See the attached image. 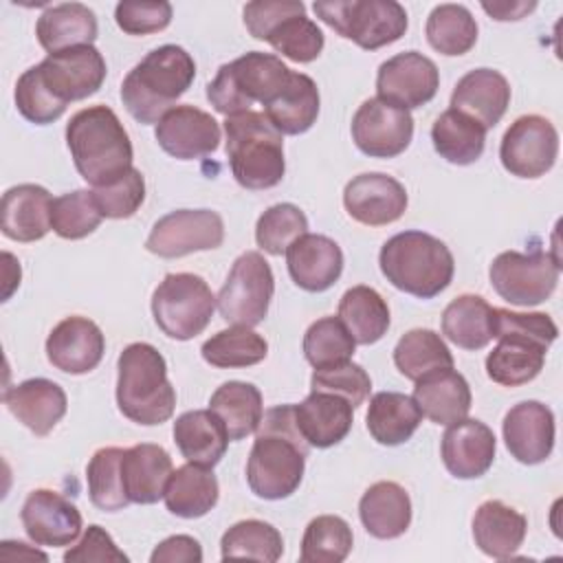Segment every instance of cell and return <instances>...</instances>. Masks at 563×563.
Masks as SVG:
<instances>
[{"mask_svg":"<svg viewBox=\"0 0 563 563\" xmlns=\"http://www.w3.org/2000/svg\"><path fill=\"white\" fill-rule=\"evenodd\" d=\"M308 449L295 422V405L268 409L249 453V488L268 501L290 497L303 479Z\"/></svg>","mask_w":563,"mask_h":563,"instance_id":"1","label":"cell"},{"mask_svg":"<svg viewBox=\"0 0 563 563\" xmlns=\"http://www.w3.org/2000/svg\"><path fill=\"white\" fill-rule=\"evenodd\" d=\"M66 145L77 172L92 187H106L132 169L130 136L108 106L75 112L66 125Z\"/></svg>","mask_w":563,"mask_h":563,"instance_id":"2","label":"cell"},{"mask_svg":"<svg viewBox=\"0 0 563 563\" xmlns=\"http://www.w3.org/2000/svg\"><path fill=\"white\" fill-rule=\"evenodd\" d=\"M194 77V57L183 46L163 44L125 75L121 101L139 123H158L189 90Z\"/></svg>","mask_w":563,"mask_h":563,"instance_id":"3","label":"cell"},{"mask_svg":"<svg viewBox=\"0 0 563 563\" xmlns=\"http://www.w3.org/2000/svg\"><path fill=\"white\" fill-rule=\"evenodd\" d=\"M119 411L143 427L163 424L174 416L176 389L167 378L163 354L150 343H130L117 361Z\"/></svg>","mask_w":563,"mask_h":563,"instance_id":"4","label":"cell"},{"mask_svg":"<svg viewBox=\"0 0 563 563\" xmlns=\"http://www.w3.org/2000/svg\"><path fill=\"white\" fill-rule=\"evenodd\" d=\"M385 279L418 299H433L453 279L455 262L449 246L424 233L402 231L391 235L378 253Z\"/></svg>","mask_w":563,"mask_h":563,"instance_id":"5","label":"cell"},{"mask_svg":"<svg viewBox=\"0 0 563 563\" xmlns=\"http://www.w3.org/2000/svg\"><path fill=\"white\" fill-rule=\"evenodd\" d=\"M227 158L231 174L244 189H271L286 172L282 132L264 112H240L227 117Z\"/></svg>","mask_w":563,"mask_h":563,"instance_id":"6","label":"cell"},{"mask_svg":"<svg viewBox=\"0 0 563 563\" xmlns=\"http://www.w3.org/2000/svg\"><path fill=\"white\" fill-rule=\"evenodd\" d=\"M290 75L277 55L251 51L218 68L207 86V99L224 117L249 112L255 101L268 106L288 86Z\"/></svg>","mask_w":563,"mask_h":563,"instance_id":"7","label":"cell"},{"mask_svg":"<svg viewBox=\"0 0 563 563\" xmlns=\"http://www.w3.org/2000/svg\"><path fill=\"white\" fill-rule=\"evenodd\" d=\"M312 9L321 22L365 51L398 42L409 26L407 11L396 0H319Z\"/></svg>","mask_w":563,"mask_h":563,"instance_id":"8","label":"cell"},{"mask_svg":"<svg viewBox=\"0 0 563 563\" xmlns=\"http://www.w3.org/2000/svg\"><path fill=\"white\" fill-rule=\"evenodd\" d=\"M216 297L209 284L194 273H169L152 295L156 325L176 341L198 336L211 321Z\"/></svg>","mask_w":563,"mask_h":563,"instance_id":"9","label":"cell"},{"mask_svg":"<svg viewBox=\"0 0 563 563\" xmlns=\"http://www.w3.org/2000/svg\"><path fill=\"white\" fill-rule=\"evenodd\" d=\"M273 292L275 277L271 264L262 253L246 251L233 262L216 303L227 323L253 328L266 319Z\"/></svg>","mask_w":563,"mask_h":563,"instance_id":"10","label":"cell"},{"mask_svg":"<svg viewBox=\"0 0 563 563\" xmlns=\"http://www.w3.org/2000/svg\"><path fill=\"white\" fill-rule=\"evenodd\" d=\"M561 264L545 251L499 253L490 268V286L495 292L512 306H539L556 288Z\"/></svg>","mask_w":563,"mask_h":563,"instance_id":"11","label":"cell"},{"mask_svg":"<svg viewBox=\"0 0 563 563\" xmlns=\"http://www.w3.org/2000/svg\"><path fill=\"white\" fill-rule=\"evenodd\" d=\"M224 240V222L211 209H176L154 222L145 249L158 257L174 260L196 251L218 249Z\"/></svg>","mask_w":563,"mask_h":563,"instance_id":"12","label":"cell"},{"mask_svg":"<svg viewBox=\"0 0 563 563\" xmlns=\"http://www.w3.org/2000/svg\"><path fill=\"white\" fill-rule=\"evenodd\" d=\"M559 154V132L541 114H523L506 130L499 158L506 172L517 178H539L548 174Z\"/></svg>","mask_w":563,"mask_h":563,"instance_id":"13","label":"cell"},{"mask_svg":"<svg viewBox=\"0 0 563 563\" xmlns=\"http://www.w3.org/2000/svg\"><path fill=\"white\" fill-rule=\"evenodd\" d=\"M413 136L409 110L396 108L378 97L358 106L352 117V141L372 158H394L402 154Z\"/></svg>","mask_w":563,"mask_h":563,"instance_id":"14","label":"cell"},{"mask_svg":"<svg viewBox=\"0 0 563 563\" xmlns=\"http://www.w3.org/2000/svg\"><path fill=\"white\" fill-rule=\"evenodd\" d=\"M440 88V73L433 59L418 51H405L378 66L376 92L378 99L413 110L429 103Z\"/></svg>","mask_w":563,"mask_h":563,"instance_id":"15","label":"cell"},{"mask_svg":"<svg viewBox=\"0 0 563 563\" xmlns=\"http://www.w3.org/2000/svg\"><path fill=\"white\" fill-rule=\"evenodd\" d=\"M40 77L51 95L66 103L95 95L106 79V59L95 46H75L48 55L37 64Z\"/></svg>","mask_w":563,"mask_h":563,"instance_id":"16","label":"cell"},{"mask_svg":"<svg viewBox=\"0 0 563 563\" xmlns=\"http://www.w3.org/2000/svg\"><path fill=\"white\" fill-rule=\"evenodd\" d=\"M407 202L405 185L380 172L358 174L343 189L347 216L365 227H385L396 222L405 213Z\"/></svg>","mask_w":563,"mask_h":563,"instance_id":"17","label":"cell"},{"mask_svg":"<svg viewBox=\"0 0 563 563\" xmlns=\"http://www.w3.org/2000/svg\"><path fill=\"white\" fill-rule=\"evenodd\" d=\"M20 519L29 539L46 548L70 545L81 532V512L77 506L51 488L29 493Z\"/></svg>","mask_w":563,"mask_h":563,"instance_id":"18","label":"cell"},{"mask_svg":"<svg viewBox=\"0 0 563 563\" xmlns=\"http://www.w3.org/2000/svg\"><path fill=\"white\" fill-rule=\"evenodd\" d=\"M154 136L169 156L178 161H194L218 150L220 125L209 112L185 103L174 106L156 123Z\"/></svg>","mask_w":563,"mask_h":563,"instance_id":"19","label":"cell"},{"mask_svg":"<svg viewBox=\"0 0 563 563\" xmlns=\"http://www.w3.org/2000/svg\"><path fill=\"white\" fill-rule=\"evenodd\" d=\"M106 352L101 328L86 317L62 319L46 339V358L53 367L66 374L92 372Z\"/></svg>","mask_w":563,"mask_h":563,"instance_id":"20","label":"cell"},{"mask_svg":"<svg viewBox=\"0 0 563 563\" xmlns=\"http://www.w3.org/2000/svg\"><path fill=\"white\" fill-rule=\"evenodd\" d=\"M504 442L521 464H541L554 449V413L539 400H523L504 416Z\"/></svg>","mask_w":563,"mask_h":563,"instance_id":"21","label":"cell"},{"mask_svg":"<svg viewBox=\"0 0 563 563\" xmlns=\"http://www.w3.org/2000/svg\"><path fill=\"white\" fill-rule=\"evenodd\" d=\"M495 433L482 420L462 418L442 435V462L446 471L457 479L482 477L495 460Z\"/></svg>","mask_w":563,"mask_h":563,"instance_id":"22","label":"cell"},{"mask_svg":"<svg viewBox=\"0 0 563 563\" xmlns=\"http://www.w3.org/2000/svg\"><path fill=\"white\" fill-rule=\"evenodd\" d=\"M292 282L308 292H323L341 277L343 251L328 235L303 233L286 249Z\"/></svg>","mask_w":563,"mask_h":563,"instance_id":"23","label":"cell"},{"mask_svg":"<svg viewBox=\"0 0 563 563\" xmlns=\"http://www.w3.org/2000/svg\"><path fill=\"white\" fill-rule=\"evenodd\" d=\"M510 103L508 79L493 68L468 70L451 92V108L475 119L486 130L495 128Z\"/></svg>","mask_w":563,"mask_h":563,"instance_id":"24","label":"cell"},{"mask_svg":"<svg viewBox=\"0 0 563 563\" xmlns=\"http://www.w3.org/2000/svg\"><path fill=\"white\" fill-rule=\"evenodd\" d=\"M352 405L328 391H310L295 405V422L310 449H330L345 440L352 429Z\"/></svg>","mask_w":563,"mask_h":563,"instance_id":"25","label":"cell"},{"mask_svg":"<svg viewBox=\"0 0 563 563\" xmlns=\"http://www.w3.org/2000/svg\"><path fill=\"white\" fill-rule=\"evenodd\" d=\"M7 409L35 435H46L64 418L66 391L48 378H29L9 387L2 396Z\"/></svg>","mask_w":563,"mask_h":563,"instance_id":"26","label":"cell"},{"mask_svg":"<svg viewBox=\"0 0 563 563\" xmlns=\"http://www.w3.org/2000/svg\"><path fill=\"white\" fill-rule=\"evenodd\" d=\"M53 200L48 189L33 183L7 189L2 196V233L15 242L42 240L53 229Z\"/></svg>","mask_w":563,"mask_h":563,"instance_id":"27","label":"cell"},{"mask_svg":"<svg viewBox=\"0 0 563 563\" xmlns=\"http://www.w3.org/2000/svg\"><path fill=\"white\" fill-rule=\"evenodd\" d=\"M172 471V457L161 444L141 442L125 449L121 475L130 504H156L165 495Z\"/></svg>","mask_w":563,"mask_h":563,"instance_id":"28","label":"cell"},{"mask_svg":"<svg viewBox=\"0 0 563 563\" xmlns=\"http://www.w3.org/2000/svg\"><path fill=\"white\" fill-rule=\"evenodd\" d=\"M431 422L435 424H453L466 418L471 409V387L466 378L453 367L431 372L416 380L411 396Z\"/></svg>","mask_w":563,"mask_h":563,"instance_id":"29","label":"cell"},{"mask_svg":"<svg viewBox=\"0 0 563 563\" xmlns=\"http://www.w3.org/2000/svg\"><path fill=\"white\" fill-rule=\"evenodd\" d=\"M526 532L528 519L499 499L479 504L473 515L475 545L490 559L512 556L521 548Z\"/></svg>","mask_w":563,"mask_h":563,"instance_id":"30","label":"cell"},{"mask_svg":"<svg viewBox=\"0 0 563 563\" xmlns=\"http://www.w3.org/2000/svg\"><path fill=\"white\" fill-rule=\"evenodd\" d=\"M97 18L81 2H62L48 7L35 24L40 46L53 55L75 46H92L97 40Z\"/></svg>","mask_w":563,"mask_h":563,"instance_id":"31","label":"cell"},{"mask_svg":"<svg viewBox=\"0 0 563 563\" xmlns=\"http://www.w3.org/2000/svg\"><path fill=\"white\" fill-rule=\"evenodd\" d=\"M174 442L187 462L213 468L231 440L222 420L211 409H194L176 418Z\"/></svg>","mask_w":563,"mask_h":563,"instance_id":"32","label":"cell"},{"mask_svg":"<svg viewBox=\"0 0 563 563\" xmlns=\"http://www.w3.org/2000/svg\"><path fill=\"white\" fill-rule=\"evenodd\" d=\"M358 517L372 537L396 539L405 534L411 523V499L400 484L376 482L363 493Z\"/></svg>","mask_w":563,"mask_h":563,"instance_id":"33","label":"cell"},{"mask_svg":"<svg viewBox=\"0 0 563 563\" xmlns=\"http://www.w3.org/2000/svg\"><path fill=\"white\" fill-rule=\"evenodd\" d=\"M442 334L462 350H482L495 339V308L479 295H460L442 312Z\"/></svg>","mask_w":563,"mask_h":563,"instance_id":"34","label":"cell"},{"mask_svg":"<svg viewBox=\"0 0 563 563\" xmlns=\"http://www.w3.org/2000/svg\"><path fill=\"white\" fill-rule=\"evenodd\" d=\"M369 435L383 446L407 442L422 422V411L411 396L400 391H378L369 398L365 413Z\"/></svg>","mask_w":563,"mask_h":563,"instance_id":"35","label":"cell"},{"mask_svg":"<svg viewBox=\"0 0 563 563\" xmlns=\"http://www.w3.org/2000/svg\"><path fill=\"white\" fill-rule=\"evenodd\" d=\"M220 486L211 468L187 462L172 471L165 488V506L172 515L183 519L205 517L218 504Z\"/></svg>","mask_w":563,"mask_h":563,"instance_id":"36","label":"cell"},{"mask_svg":"<svg viewBox=\"0 0 563 563\" xmlns=\"http://www.w3.org/2000/svg\"><path fill=\"white\" fill-rule=\"evenodd\" d=\"M497 339L499 343L486 356L488 378L504 387H519L534 380L543 369L548 347L519 336Z\"/></svg>","mask_w":563,"mask_h":563,"instance_id":"37","label":"cell"},{"mask_svg":"<svg viewBox=\"0 0 563 563\" xmlns=\"http://www.w3.org/2000/svg\"><path fill=\"white\" fill-rule=\"evenodd\" d=\"M209 409L222 420L229 433V440L233 442L255 433L264 418L260 389L253 383H244V380L222 383L211 394Z\"/></svg>","mask_w":563,"mask_h":563,"instance_id":"38","label":"cell"},{"mask_svg":"<svg viewBox=\"0 0 563 563\" xmlns=\"http://www.w3.org/2000/svg\"><path fill=\"white\" fill-rule=\"evenodd\" d=\"M264 114L282 134H303L319 117V88L312 77L292 73L288 86L264 106Z\"/></svg>","mask_w":563,"mask_h":563,"instance_id":"39","label":"cell"},{"mask_svg":"<svg viewBox=\"0 0 563 563\" xmlns=\"http://www.w3.org/2000/svg\"><path fill=\"white\" fill-rule=\"evenodd\" d=\"M433 150L453 165L475 163L486 145V128L475 119L449 108L431 125Z\"/></svg>","mask_w":563,"mask_h":563,"instance_id":"40","label":"cell"},{"mask_svg":"<svg viewBox=\"0 0 563 563\" xmlns=\"http://www.w3.org/2000/svg\"><path fill=\"white\" fill-rule=\"evenodd\" d=\"M358 345L380 341L389 330V306L369 286H352L343 292L336 314Z\"/></svg>","mask_w":563,"mask_h":563,"instance_id":"41","label":"cell"},{"mask_svg":"<svg viewBox=\"0 0 563 563\" xmlns=\"http://www.w3.org/2000/svg\"><path fill=\"white\" fill-rule=\"evenodd\" d=\"M394 363L405 378L416 383L431 372L453 367V354L438 332L416 328L398 339L394 347Z\"/></svg>","mask_w":563,"mask_h":563,"instance_id":"42","label":"cell"},{"mask_svg":"<svg viewBox=\"0 0 563 563\" xmlns=\"http://www.w3.org/2000/svg\"><path fill=\"white\" fill-rule=\"evenodd\" d=\"M427 42L442 55L468 53L477 42V22L464 4H438L427 18Z\"/></svg>","mask_w":563,"mask_h":563,"instance_id":"43","label":"cell"},{"mask_svg":"<svg viewBox=\"0 0 563 563\" xmlns=\"http://www.w3.org/2000/svg\"><path fill=\"white\" fill-rule=\"evenodd\" d=\"M202 358L213 367H249L257 365L268 354V343L262 334L246 325H233L216 332L200 347Z\"/></svg>","mask_w":563,"mask_h":563,"instance_id":"44","label":"cell"},{"mask_svg":"<svg viewBox=\"0 0 563 563\" xmlns=\"http://www.w3.org/2000/svg\"><path fill=\"white\" fill-rule=\"evenodd\" d=\"M222 559H255L275 563L284 554V539L279 530L260 519H244L233 523L220 539Z\"/></svg>","mask_w":563,"mask_h":563,"instance_id":"45","label":"cell"},{"mask_svg":"<svg viewBox=\"0 0 563 563\" xmlns=\"http://www.w3.org/2000/svg\"><path fill=\"white\" fill-rule=\"evenodd\" d=\"M354 537L345 519L336 515L314 517L301 537V563H341L352 550Z\"/></svg>","mask_w":563,"mask_h":563,"instance_id":"46","label":"cell"},{"mask_svg":"<svg viewBox=\"0 0 563 563\" xmlns=\"http://www.w3.org/2000/svg\"><path fill=\"white\" fill-rule=\"evenodd\" d=\"M264 42H268L279 55H284L292 62H299V64H308V62L317 59L325 44L323 33L317 26V22L306 18V7L282 18L268 31Z\"/></svg>","mask_w":563,"mask_h":563,"instance_id":"47","label":"cell"},{"mask_svg":"<svg viewBox=\"0 0 563 563\" xmlns=\"http://www.w3.org/2000/svg\"><path fill=\"white\" fill-rule=\"evenodd\" d=\"M123 453L125 449L121 446H103L88 462V468H86L88 495L99 510L114 512L130 504L123 488V475H121Z\"/></svg>","mask_w":563,"mask_h":563,"instance_id":"48","label":"cell"},{"mask_svg":"<svg viewBox=\"0 0 563 563\" xmlns=\"http://www.w3.org/2000/svg\"><path fill=\"white\" fill-rule=\"evenodd\" d=\"M356 341L339 317H323L310 323L303 334V354L314 369L334 367L352 361Z\"/></svg>","mask_w":563,"mask_h":563,"instance_id":"49","label":"cell"},{"mask_svg":"<svg viewBox=\"0 0 563 563\" xmlns=\"http://www.w3.org/2000/svg\"><path fill=\"white\" fill-rule=\"evenodd\" d=\"M303 233H308V218L292 202L268 207L255 224V242L271 255L286 253V249Z\"/></svg>","mask_w":563,"mask_h":563,"instance_id":"50","label":"cell"},{"mask_svg":"<svg viewBox=\"0 0 563 563\" xmlns=\"http://www.w3.org/2000/svg\"><path fill=\"white\" fill-rule=\"evenodd\" d=\"M101 220L103 216L88 189H75L53 200L51 227L64 240H81L90 235Z\"/></svg>","mask_w":563,"mask_h":563,"instance_id":"51","label":"cell"},{"mask_svg":"<svg viewBox=\"0 0 563 563\" xmlns=\"http://www.w3.org/2000/svg\"><path fill=\"white\" fill-rule=\"evenodd\" d=\"M15 108L26 121L35 125H48L64 114L66 103L51 95L40 77L37 66H31L20 75L15 84Z\"/></svg>","mask_w":563,"mask_h":563,"instance_id":"52","label":"cell"},{"mask_svg":"<svg viewBox=\"0 0 563 563\" xmlns=\"http://www.w3.org/2000/svg\"><path fill=\"white\" fill-rule=\"evenodd\" d=\"M92 196H95V202L103 218L123 220V218L134 216L139 211V207L143 205L145 178L136 167H132L119 180H114L106 187H95Z\"/></svg>","mask_w":563,"mask_h":563,"instance_id":"53","label":"cell"},{"mask_svg":"<svg viewBox=\"0 0 563 563\" xmlns=\"http://www.w3.org/2000/svg\"><path fill=\"white\" fill-rule=\"evenodd\" d=\"M310 387H312V391L336 394V396L345 398L356 409L358 405H363L367 400L372 380L361 365L347 361V363H341L334 367L314 369L312 378H310Z\"/></svg>","mask_w":563,"mask_h":563,"instance_id":"54","label":"cell"},{"mask_svg":"<svg viewBox=\"0 0 563 563\" xmlns=\"http://www.w3.org/2000/svg\"><path fill=\"white\" fill-rule=\"evenodd\" d=\"M497 336H519L550 347L559 336V328L545 312H512L495 308V339Z\"/></svg>","mask_w":563,"mask_h":563,"instance_id":"55","label":"cell"},{"mask_svg":"<svg viewBox=\"0 0 563 563\" xmlns=\"http://www.w3.org/2000/svg\"><path fill=\"white\" fill-rule=\"evenodd\" d=\"M117 26L128 35H147L163 31L172 22V4L158 2H119L114 9Z\"/></svg>","mask_w":563,"mask_h":563,"instance_id":"56","label":"cell"},{"mask_svg":"<svg viewBox=\"0 0 563 563\" xmlns=\"http://www.w3.org/2000/svg\"><path fill=\"white\" fill-rule=\"evenodd\" d=\"M64 561L66 563H103V561L125 563L128 554L117 548L112 537L101 526L92 523L84 532L81 541L64 552Z\"/></svg>","mask_w":563,"mask_h":563,"instance_id":"57","label":"cell"},{"mask_svg":"<svg viewBox=\"0 0 563 563\" xmlns=\"http://www.w3.org/2000/svg\"><path fill=\"white\" fill-rule=\"evenodd\" d=\"M301 7L299 0H255L244 7V24L255 40H264L282 18Z\"/></svg>","mask_w":563,"mask_h":563,"instance_id":"58","label":"cell"},{"mask_svg":"<svg viewBox=\"0 0 563 563\" xmlns=\"http://www.w3.org/2000/svg\"><path fill=\"white\" fill-rule=\"evenodd\" d=\"M150 561L152 563H200L202 548L189 534H174L154 548Z\"/></svg>","mask_w":563,"mask_h":563,"instance_id":"59","label":"cell"},{"mask_svg":"<svg viewBox=\"0 0 563 563\" xmlns=\"http://www.w3.org/2000/svg\"><path fill=\"white\" fill-rule=\"evenodd\" d=\"M534 7H537V2H521V0H517V2H506V0H501V2H482V9H484L490 18L499 20V22L521 20V18H523L526 13H530Z\"/></svg>","mask_w":563,"mask_h":563,"instance_id":"60","label":"cell"},{"mask_svg":"<svg viewBox=\"0 0 563 563\" xmlns=\"http://www.w3.org/2000/svg\"><path fill=\"white\" fill-rule=\"evenodd\" d=\"M7 545H11L15 552L13 554H7L4 559H40V561H48V556L40 550H29L26 543H20V541H4Z\"/></svg>","mask_w":563,"mask_h":563,"instance_id":"61","label":"cell"}]
</instances>
